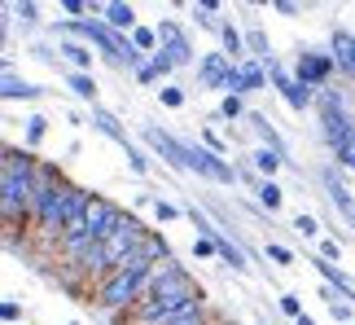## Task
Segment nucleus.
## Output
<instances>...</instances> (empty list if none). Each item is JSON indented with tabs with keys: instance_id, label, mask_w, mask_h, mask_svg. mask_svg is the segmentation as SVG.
Wrapping results in <instances>:
<instances>
[{
	"instance_id": "nucleus-28",
	"label": "nucleus",
	"mask_w": 355,
	"mask_h": 325,
	"mask_svg": "<svg viewBox=\"0 0 355 325\" xmlns=\"http://www.w3.org/2000/svg\"><path fill=\"white\" fill-rule=\"evenodd\" d=\"M250 49H254V58H259V62L268 58V40H263V31H250ZM268 62H272V58H268Z\"/></svg>"
},
{
	"instance_id": "nucleus-31",
	"label": "nucleus",
	"mask_w": 355,
	"mask_h": 325,
	"mask_svg": "<svg viewBox=\"0 0 355 325\" xmlns=\"http://www.w3.org/2000/svg\"><path fill=\"white\" fill-rule=\"evenodd\" d=\"M158 97H162V106H180L184 92H180V88H158Z\"/></svg>"
},
{
	"instance_id": "nucleus-27",
	"label": "nucleus",
	"mask_w": 355,
	"mask_h": 325,
	"mask_svg": "<svg viewBox=\"0 0 355 325\" xmlns=\"http://www.w3.org/2000/svg\"><path fill=\"white\" fill-rule=\"evenodd\" d=\"M193 18L202 26H220V22H215V5H193Z\"/></svg>"
},
{
	"instance_id": "nucleus-29",
	"label": "nucleus",
	"mask_w": 355,
	"mask_h": 325,
	"mask_svg": "<svg viewBox=\"0 0 355 325\" xmlns=\"http://www.w3.org/2000/svg\"><path fill=\"white\" fill-rule=\"evenodd\" d=\"M44 128H49V119H31V128H26V141H40V137H44Z\"/></svg>"
},
{
	"instance_id": "nucleus-16",
	"label": "nucleus",
	"mask_w": 355,
	"mask_h": 325,
	"mask_svg": "<svg viewBox=\"0 0 355 325\" xmlns=\"http://www.w3.org/2000/svg\"><path fill=\"white\" fill-rule=\"evenodd\" d=\"M0 92H5V97L9 101H31V97H40V88H31V84H26V79H18V75H13V71H5V88H0Z\"/></svg>"
},
{
	"instance_id": "nucleus-30",
	"label": "nucleus",
	"mask_w": 355,
	"mask_h": 325,
	"mask_svg": "<svg viewBox=\"0 0 355 325\" xmlns=\"http://www.w3.org/2000/svg\"><path fill=\"white\" fill-rule=\"evenodd\" d=\"M294 228H298V233H307V238H311V233H320V224L311 220V215H298V220H294Z\"/></svg>"
},
{
	"instance_id": "nucleus-21",
	"label": "nucleus",
	"mask_w": 355,
	"mask_h": 325,
	"mask_svg": "<svg viewBox=\"0 0 355 325\" xmlns=\"http://www.w3.org/2000/svg\"><path fill=\"white\" fill-rule=\"evenodd\" d=\"M220 40H224V49H228V62L233 58H241V35H237V26H220Z\"/></svg>"
},
{
	"instance_id": "nucleus-6",
	"label": "nucleus",
	"mask_w": 355,
	"mask_h": 325,
	"mask_svg": "<svg viewBox=\"0 0 355 325\" xmlns=\"http://www.w3.org/2000/svg\"><path fill=\"white\" fill-rule=\"evenodd\" d=\"M320 110H324V141H329L334 150H343L347 141H355V128L343 115V97H338V92H329V88L320 92Z\"/></svg>"
},
{
	"instance_id": "nucleus-5",
	"label": "nucleus",
	"mask_w": 355,
	"mask_h": 325,
	"mask_svg": "<svg viewBox=\"0 0 355 325\" xmlns=\"http://www.w3.org/2000/svg\"><path fill=\"white\" fill-rule=\"evenodd\" d=\"M149 299H198V286L180 264L162 260L154 268V277H149Z\"/></svg>"
},
{
	"instance_id": "nucleus-11",
	"label": "nucleus",
	"mask_w": 355,
	"mask_h": 325,
	"mask_svg": "<svg viewBox=\"0 0 355 325\" xmlns=\"http://www.w3.org/2000/svg\"><path fill=\"white\" fill-rule=\"evenodd\" d=\"M145 141L154 145L162 158H171L175 167L189 172V145H184V141H175V137H167V132H158V128H145Z\"/></svg>"
},
{
	"instance_id": "nucleus-34",
	"label": "nucleus",
	"mask_w": 355,
	"mask_h": 325,
	"mask_svg": "<svg viewBox=\"0 0 355 325\" xmlns=\"http://www.w3.org/2000/svg\"><path fill=\"white\" fill-rule=\"evenodd\" d=\"M220 110H224L228 119H237V115H241V101H237V97H224V106H220Z\"/></svg>"
},
{
	"instance_id": "nucleus-20",
	"label": "nucleus",
	"mask_w": 355,
	"mask_h": 325,
	"mask_svg": "<svg viewBox=\"0 0 355 325\" xmlns=\"http://www.w3.org/2000/svg\"><path fill=\"white\" fill-rule=\"evenodd\" d=\"M171 66H175V62L167 58V53H158V58H154V62H145V66H141V71H136V75H141V79H145V84H149V79H158V75H167V71H171Z\"/></svg>"
},
{
	"instance_id": "nucleus-33",
	"label": "nucleus",
	"mask_w": 355,
	"mask_h": 325,
	"mask_svg": "<svg viewBox=\"0 0 355 325\" xmlns=\"http://www.w3.org/2000/svg\"><path fill=\"white\" fill-rule=\"evenodd\" d=\"M281 308H285V312H290L294 321H298V317H303V308H298V299H294V294H285V299H281Z\"/></svg>"
},
{
	"instance_id": "nucleus-9",
	"label": "nucleus",
	"mask_w": 355,
	"mask_h": 325,
	"mask_svg": "<svg viewBox=\"0 0 355 325\" xmlns=\"http://www.w3.org/2000/svg\"><path fill=\"white\" fill-rule=\"evenodd\" d=\"M268 71H272V79H277V88H281V97H285V101H290V106H294V110H307V106H311V88L303 84V79H298V75H285V71H281V66H268Z\"/></svg>"
},
{
	"instance_id": "nucleus-24",
	"label": "nucleus",
	"mask_w": 355,
	"mask_h": 325,
	"mask_svg": "<svg viewBox=\"0 0 355 325\" xmlns=\"http://www.w3.org/2000/svg\"><path fill=\"white\" fill-rule=\"evenodd\" d=\"M132 44L141 49V53H149V49L158 44V31H149V26H136V31H132Z\"/></svg>"
},
{
	"instance_id": "nucleus-1",
	"label": "nucleus",
	"mask_w": 355,
	"mask_h": 325,
	"mask_svg": "<svg viewBox=\"0 0 355 325\" xmlns=\"http://www.w3.org/2000/svg\"><path fill=\"white\" fill-rule=\"evenodd\" d=\"M149 277H154V264L145 260V255H132V260H123L110 277H105L101 286V308H110V312H119V308H128L141 299V290L149 286Z\"/></svg>"
},
{
	"instance_id": "nucleus-36",
	"label": "nucleus",
	"mask_w": 355,
	"mask_h": 325,
	"mask_svg": "<svg viewBox=\"0 0 355 325\" xmlns=\"http://www.w3.org/2000/svg\"><path fill=\"white\" fill-rule=\"evenodd\" d=\"M154 211H158V220H175V215H180L175 207H167V202H154Z\"/></svg>"
},
{
	"instance_id": "nucleus-40",
	"label": "nucleus",
	"mask_w": 355,
	"mask_h": 325,
	"mask_svg": "<svg viewBox=\"0 0 355 325\" xmlns=\"http://www.w3.org/2000/svg\"><path fill=\"white\" fill-rule=\"evenodd\" d=\"M298 325H316V321H311V317H298Z\"/></svg>"
},
{
	"instance_id": "nucleus-3",
	"label": "nucleus",
	"mask_w": 355,
	"mask_h": 325,
	"mask_svg": "<svg viewBox=\"0 0 355 325\" xmlns=\"http://www.w3.org/2000/svg\"><path fill=\"white\" fill-rule=\"evenodd\" d=\"M35 181H31V154L26 150H9L5 154V215L18 220V211L26 202H35Z\"/></svg>"
},
{
	"instance_id": "nucleus-18",
	"label": "nucleus",
	"mask_w": 355,
	"mask_h": 325,
	"mask_svg": "<svg viewBox=\"0 0 355 325\" xmlns=\"http://www.w3.org/2000/svg\"><path fill=\"white\" fill-rule=\"evenodd\" d=\"M324 189H329V198H334V207H343L347 215H355V202H351V194H347V189H343V185H338V181H334V172H324Z\"/></svg>"
},
{
	"instance_id": "nucleus-39",
	"label": "nucleus",
	"mask_w": 355,
	"mask_h": 325,
	"mask_svg": "<svg viewBox=\"0 0 355 325\" xmlns=\"http://www.w3.org/2000/svg\"><path fill=\"white\" fill-rule=\"evenodd\" d=\"M13 13H22V22H31L35 18V5H13Z\"/></svg>"
},
{
	"instance_id": "nucleus-38",
	"label": "nucleus",
	"mask_w": 355,
	"mask_h": 325,
	"mask_svg": "<svg viewBox=\"0 0 355 325\" xmlns=\"http://www.w3.org/2000/svg\"><path fill=\"white\" fill-rule=\"evenodd\" d=\"M320 260H338V242H324V247H320Z\"/></svg>"
},
{
	"instance_id": "nucleus-8",
	"label": "nucleus",
	"mask_w": 355,
	"mask_h": 325,
	"mask_svg": "<svg viewBox=\"0 0 355 325\" xmlns=\"http://www.w3.org/2000/svg\"><path fill=\"white\" fill-rule=\"evenodd\" d=\"M233 71L237 66L228 62V53H207L198 66V79H202V88H228L233 84Z\"/></svg>"
},
{
	"instance_id": "nucleus-37",
	"label": "nucleus",
	"mask_w": 355,
	"mask_h": 325,
	"mask_svg": "<svg viewBox=\"0 0 355 325\" xmlns=\"http://www.w3.org/2000/svg\"><path fill=\"white\" fill-rule=\"evenodd\" d=\"M0 312H5V321L13 325V321H18V299H5V308H0Z\"/></svg>"
},
{
	"instance_id": "nucleus-15",
	"label": "nucleus",
	"mask_w": 355,
	"mask_h": 325,
	"mask_svg": "<svg viewBox=\"0 0 355 325\" xmlns=\"http://www.w3.org/2000/svg\"><path fill=\"white\" fill-rule=\"evenodd\" d=\"M105 26H114V31H136V9L132 5H105Z\"/></svg>"
},
{
	"instance_id": "nucleus-17",
	"label": "nucleus",
	"mask_w": 355,
	"mask_h": 325,
	"mask_svg": "<svg viewBox=\"0 0 355 325\" xmlns=\"http://www.w3.org/2000/svg\"><path fill=\"white\" fill-rule=\"evenodd\" d=\"M268 84V71L259 62H245L241 66V92H254V88H263Z\"/></svg>"
},
{
	"instance_id": "nucleus-14",
	"label": "nucleus",
	"mask_w": 355,
	"mask_h": 325,
	"mask_svg": "<svg viewBox=\"0 0 355 325\" xmlns=\"http://www.w3.org/2000/svg\"><path fill=\"white\" fill-rule=\"evenodd\" d=\"M92 124H97V128L105 132V137H114V141L123 145V150H132V141H128V132L119 128V119H114V115H105L101 106H92Z\"/></svg>"
},
{
	"instance_id": "nucleus-25",
	"label": "nucleus",
	"mask_w": 355,
	"mask_h": 325,
	"mask_svg": "<svg viewBox=\"0 0 355 325\" xmlns=\"http://www.w3.org/2000/svg\"><path fill=\"white\" fill-rule=\"evenodd\" d=\"M62 53H66V58H71L75 66H88V62H92V53H88L84 44H62Z\"/></svg>"
},
{
	"instance_id": "nucleus-22",
	"label": "nucleus",
	"mask_w": 355,
	"mask_h": 325,
	"mask_svg": "<svg viewBox=\"0 0 355 325\" xmlns=\"http://www.w3.org/2000/svg\"><path fill=\"white\" fill-rule=\"evenodd\" d=\"M281 198H285V194H281V189L272 185V181H263V185H259V202H263L268 211H277V207H281Z\"/></svg>"
},
{
	"instance_id": "nucleus-4",
	"label": "nucleus",
	"mask_w": 355,
	"mask_h": 325,
	"mask_svg": "<svg viewBox=\"0 0 355 325\" xmlns=\"http://www.w3.org/2000/svg\"><path fill=\"white\" fill-rule=\"evenodd\" d=\"M141 242H145V228L136 224L132 215H123V220L110 228V238L101 242V260H105V268L114 273V268H119L123 260H132V255L141 251Z\"/></svg>"
},
{
	"instance_id": "nucleus-7",
	"label": "nucleus",
	"mask_w": 355,
	"mask_h": 325,
	"mask_svg": "<svg viewBox=\"0 0 355 325\" xmlns=\"http://www.w3.org/2000/svg\"><path fill=\"white\" fill-rule=\"evenodd\" d=\"M123 220V211L114 207V202H105V198H92V207H88V215H84V238H92V242H105L110 238V228Z\"/></svg>"
},
{
	"instance_id": "nucleus-12",
	"label": "nucleus",
	"mask_w": 355,
	"mask_h": 325,
	"mask_svg": "<svg viewBox=\"0 0 355 325\" xmlns=\"http://www.w3.org/2000/svg\"><path fill=\"white\" fill-rule=\"evenodd\" d=\"M329 71H334V58H324V53H303V58H298V79H303L307 88L324 84Z\"/></svg>"
},
{
	"instance_id": "nucleus-10",
	"label": "nucleus",
	"mask_w": 355,
	"mask_h": 325,
	"mask_svg": "<svg viewBox=\"0 0 355 325\" xmlns=\"http://www.w3.org/2000/svg\"><path fill=\"white\" fill-rule=\"evenodd\" d=\"M158 44H162V53H167L175 66H184L189 58H193V49H189V40H184V31L175 22H162L158 26Z\"/></svg>"
},
{
	"instance_id": "nucleus-19",
	"label": "nucleus",
	"mask_w": 355,
	"mask_h": 325,
	"mask_svg": "<svg viewBox=\"0 0 355 325\" xmlns=\"http://www.w3.org/2000/svg\"><path fill=\"white\" fill-rule=\"evenodd\" d=\"M71 88H75V97L97 101V84H92V75H88V71H71Z\"/></svg>"
},
{
	"instance_id": "nucleus-13",
	"label": "nucleus",
	"mask_w": 355,
	"mask_h": 325,
	"mask_svg": "<svg viewBox=\"0 0 355 325\" xmlns=\"http://www.w3.org/2000/svg\"><path fill=\"white\" fill-rule=\"evenodd\" d=\"M329 58H334V66L338 71H347V75H355V35L351 31H334V40H329Z\"/></svg>"
},
{
	"instance_id": "nucleus-26",
	"label": "nucleus",
	"mask_w": 355,
	"mask_h": 325,
	"mask_svg": "<svg viewBox=\"0 0 355 325\" xmlns=\"http://www.w3.org/2000/svg\"><path fill=\"white\" fill-rule=\"evenodd\" d=\"M215 251H220V255H224V260L233 264V268H245V260H241V251H233V247H228L224 238H215Z\"/></svg>"
},
{
	"instance_id": "nucleus-2",
	"label": "nucleus",
	"mask_w": 355,
	"mask_h": 325,
	"mask_svg": "<svg viewBox=\"0 0 355 325\" xmlns=\"http://www.w3.org/2000/svg\"><path fill=\"white\" fill-rule=\"evenodd\" d=\"M62 31L92 40V44H97L114 66H136V71H141V49H136L132 40H123L114 26H105V22H97V18H92V22H88V18H75V22H62Z\"/></svg>"
},
{
	"instance_id": "nucleus-23",
	"label": "nucleus",
	"mask_w": 355,
	"mask_h": 325,
	"mask_svg": "<svg viewBox=\"0 0 355 325\" xmlns=\"http://www.w3.org/2000/svg\"><path fill=\"white\" fill-rule=\"evenodd\" d=\"M254 167L263 172V176H272V172L281 167V154H277V150H259V154H254Z\"/></svg>"
},
{
	"instance_id": "nucleus-35",
	"label": "nucleus",
	"mask_w": 355,
	"mask_h": 325,
	"mask_svg": "<svg viewBox=\"0 0 355 325\" xmlns=\"http://www.w3.org/2000/svg\"><path fill=\"white\" fill-rule=\"evenodd\" d=\"M268 255H272V260H277V264H290V251H285V247H277V242H272V247H268Z\"/></svg>"
},
{
	"instance_id": "nucleus-32",
	"label": "nucleus",
	"mask_w": 355,
	"mask_h": 325,
	"mask_svg": "<svg viewBox=\"0 0 355 325\" xmlns=\"http://www.w3.org/2000/svg\"><path fill=\"white\" fill-rule=\"evenodd\" d=\"M338 158H343V162H347V167L355 172V141H347V145H343V150H338Z\"/></svg>"
}]
</instances>
